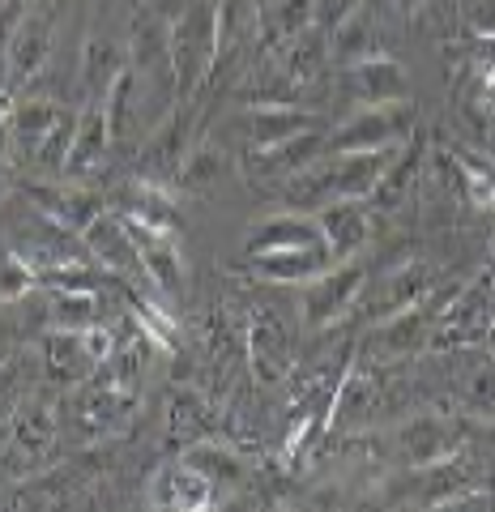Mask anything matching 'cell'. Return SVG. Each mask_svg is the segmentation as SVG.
I'll use <instances>...</instances> for the list:
<instances>
[{
  "mask_svg": "<svg viewBox=\"0 0 495 512\" xmlns=\"http://www.w3.org/2000/svg\"><path fill=\"white\" fill-rule=\"evenodd\" d=\"M13 141H9V128L5 133H0V188H5V180H9V167H13Z\"/></svg>",
  "mask_w": 495,
  "mask_h": 512,
  "instance_id": "cell-41",
  "label": "cell"
},
{
  "mask_svg": "<svg viewBox=\"0 0 495 512\" xmlns=\"http://www.w3.org/2000/svg\"><path fill=\"white\" fill-rule=\"evenodd\" d=\"M13 252H22L26 261L39 269V278L47 274V269H60V265H73V261H82V256H90L86 244H82V235L60 227L56 218H47L39 210L18 227V244H13Z\"/></svg>",
  "mask_w": 495,
  "mask_h": 512,
  "instance_id": "cell-9",
  "label": "cell"
},
{
  "mask_svg": "<svg viewBox=\"0 0 495 512\" xmlns=\"http://www.w3.org/2000/svg\"><path fill=\"white\" fill-rule=\"evenodd\" d=\"M487 171H491V180H495V158H487Z\"/></svg>",
  "mask_w": 495,
  "mask_h": 512,
  "instance_id": "cell-46",
  "label": "cell"
},
{
  "mask_svg": "<svg viewBox=\"0 0 495 512\" xmlns=\"http://www.w3.org/2000/svg\"><path fill=\"white\" fill-rule=\"evenodd\" d=\"M325 128L316 124L308 133H295L278 141V146H257V150H244V171L252 175L257 184H286L295 171H303L312 158L325 154Z\"/></svg>",
  "mask_w": 495,
  "mask_h": 512,
  "instance_id": "cell-11",
  "label": "cell"
},
{
  "mask_svg": "<svg viewBox=\"0 0 495 512\" xmlns=\"http://www.w3.org/2000/svg\"><path fill=\"white\" fill-rule=\"evenodd\" d=\"M222 171H227V154H222V150L214 146V141H201V146L188 150L180 175H175V188H184V192H201V188H210Z\"/></svg>",
  "mask_w": 495,
  "mask_h": 512,
  "instance_id": "cell-36",
  "label": "cell"
},
{
  "mask_svg": "<svg viewBox=\"0 0 495 512\" xmlns=\"http://www.w3.org/2000/svg\"><path fill=\"white\" fill-rule=\"evenodd\" d=\"M461 402L478 414H495V350H487L483 359L466 367V376H461Z\"/></svg>",
  "mask_w": 495,
  "mask_h": 512,
  "instance_id": "cell-37",
  "label": "cell"
},
{
  "mask_svg": "<svg viewBox=\"0 0 495 512\" xmlns=\"http://www.w3.org/2000/svg\"><path fill=\"white\" fill-rule=\"evenodd\" d=\"M419 158L423 154H414V150H397V158L389 163V171L380 175V184L372 192V201L380 205V210H397L410 192H419Z\"/></svg>",
  "mask_w": 495,
  "mask_h": 512,
  "instance_id": "cell-34",
  "label": "cell"
},
{
  "mask_svg": "<svg viewBox=\"0 0 495 512\" xmlns=\"http://www.w3.org/2000/svg\"><path fill=\"white\" fill-rule=\"evenodd\" d=\"M124 222H129V231H133L146 282L158 286L163 295H180L184 291V261H180V248H175V235L154 231V227H146V222H133V218H124Z\"/></svg>",
  "mask_w": 495,
  "mask_h": 512,
  "instance_id": "cell-22",
  "label": "cell"
},
{
  "mask_svg": "<svg viewBox=\"0 0 495 512\" xmlns=\"http://www.w3.org/2000/svg\"><path fill=\"white\" fill-rule=\"evenodd\" d=\"M478 86H483V99H487V111H491V116H495V60L487 64V69H483V82H478Z\"/></svg>",
  "mask_w": 495,
  "mask_h": 512,
  "instance_id": "cell-42",
  "label": "cell"
},
{
  "mask_svg": "<svg viewBox=\"0 0 495 512\" xmlns=\"http://www.w3.org/2000/svg\"><path fill=\"white\" fill-rule=\"evenodd\" d=\"M218 64V5L214 0H188L171 18V77L175 94L188 99Z\"/></svg>",
  "mask_w": 495,
  "mask_h": 512,
  "instance_id": "cell-3",
  "label": "cell"
},
{
  "mask_svg": "<svg viewBox=\"0 0 495 512\" xmlns=\"http://www.w3.org/2000/svg\"><path fill=\"white\" fill-rule=\"evenodd\" d=\"M124 295H129V312L137 320V329L146 333L158 350H175V346H180V325H175V316L163 308V303H158V299H141L129 282H124Z\"/></svg>",
  "mask_w": 495,
  "mask_h": 512,
  "instance_id": "cell-35",
  "label": "cell"
},
{
  "mask_svg": "<svg viewBox=\"0 0 495 512\" xmlns=\"http://www.w3.org/2000/svg\"><path fill=\"white\" fill-rule=\"evenodd\" d=\"M193 124L197 116L158 120L146 150H141V180H150L154 188H175V175H180L188 150H193Z\"/></svg>",
  "mask_w": 495,
  "mask_h": 512,
  "instance_id": "cell-15",
  "label": "cell"
},
{
  "mask_svg": "<svg viewBox=\"0 0 495 512\" xmlns=\"http://www.w3.org/2000/svg\"><path fill=\"white\" fill-rule=\"evenodd\" d=\"M43 299V325L47 329H90L103 325V299L94 291H60V286H39Z\"/></svg>",
  "mask_w": 495,
  "mask_h": 512,
  "instance_id": "cell-31",
  "label": "cell"
},
{
  "mask_svg": "<svg viewBox=\"0 0 495 512\" xmlns=\"http://www.w3.org/2000/svg\"><path fill=\"white\" fill-rule=\"evenodd\" d=\"M321 124L312 107H286V103H252L244 111V137H248V150L257 146H278V141L295 137V133H308V128Z\"/></svg>",
  "mask_w": 495,
  "mask_h": 512,
  "instance_id": "cell-25",
  "label": "cell"
},
{
  "mask_svg": "<svg viewBox=\"0 0 495 512\" xmlns=\"http://www.w3.org/2000/svg\"><path fill=\"white\" fill-rule=\"evenodd\" d=\"M52 43H56V22H52V13H43V9L26 13V18L13 26L9 47H5V77L13 90L35 82L43 73V64L52 60Z\"/></svg>",
  "mask_w": 495,
  "mask_h": 512,
  "instance_id": "cell-12",
  "label": "cell"
},
{
  "mask_svg": "<svg viewBox=\"0 0 495 512\" xmlns=\"http://www.w3.org/2000/svg\"><path fill=\"white\" fill-rule=\"evenodd\" d=\"M39 359H43V376L52 380L56 389H73V384H82L99 372L82 329H47L39 342Z\"/></svg>",
  "mask_w": 495,
  "mask_h": 512,
  "instance_id": "cell-20",
  "label": "cell"
},
{
  "mask_svg": "<svg viewBox=\"0 0 495 512\" xmlns=\"http://www.w3.org/2000/svg\"><path fill=\"white\" fill-rule=\"evenodd\" d=\"M82 244H86V252L94 256V265H103L107 274H116V282H124V278L146 282V274H141L137 244H133V231H129V222H124L120 214H107V210H103V214L82 231Z\"/></svg>",
  "mask_w": 495,
  "mask_h": 512,
  "instance_id": "cell-16",
  "label": "cell"
},
{
  "mask_svg": "<svg viewBox=\"0 0 495 512\" xmlns=\"http://www.w3.org/2000/svg\"><path fill=\"white\" fill-rule=\"evenodd\" d=\"M214 5H218V0H214Z\"/></svg>",
  "mask_w": 495,
  "mask_h": 512,
  "instance_id": "cell-47",
  "label": "cell"
},
{
  "mask_svg": "<svg viewBox=\"0 0 495 512\" xmlns=\"http://www.w3.org/2000/svg\"><path fill=\"white\" fill-rule=\"evenodd\" d=\"M397 453H402V461L414 470L440 466V461L461 453V431L453 419H444V414H414L410 423L397 427Z\"/></svg>",
  "mask_w": 495,
  "mask_h": 512,
  "instance_id": "cell-14",
  "label": "cell"
},
{
  "mask_svg": "<svg viewBox=\"0 0 495 512\" xmlns=\"http://www.w3.org/2000/svg\"><path fill=\"white\" fill-rule=\"evenodd\" d=\"M73 116L69 107H60L52 99H30L22 107H13V120H9V141H13V154L22 158V163H35L43 141L56 133L60 124Z\"/></svg>",
  "mask_w": 495,
  "mask_h": 512,
  "instance_id": "cell-26",
  "label": "cell"
},
{
  "mask_svg": "<svg viewBox=\"0 0 495 512\" xmlns=\"http://www.w3.org/2000/svg\"><path fill=\"white\" fill-rule=\"evenodd\" d=\"M367 291V269L359 261H333L325 274H316L312 282H303L299 295V316L308 329H329L338 320L350 316V308L363 299Z\"/></svg>",
  "mask_w": 495,
  "mask_h": 512,
  "instance_id": "cell-7",
  "label": "cell"
},
{
  "mask_svg": "<svg viewBox=\"0 0 495 512\" xmlns=\"http://www.w3.org/2000/svg\"><path fill=\"white\" fill-rule=\"evenodd\" d=\"M13 107H18V103H13V94H9V90H0V133H5L9 120H13Z\"/></svg>",
  "mask_w": 495,
  "mask_h": 512,
  "instance_id": "cell-43",
  "label": "cell"
},
{
  "mask_svg": "<svg viewBox=\"0 0 495 512\" xmlns=\"http://www.w3.org/2000/svg\"><path fill=\"white\" fill-rule=\"evenodd\" d=\"M244 355L257 384H282L295 367V320L274 303H252L244 316Z\"/></svg>",
  "mask_w": 495,
  "mask_h": 512,
  "instance_id": "cell-4",
  "label": "cell"
},
{
  "mask_svg": "<svg viewBox=\"0 0 495 512\" xmlns=\"http://www.w3.org/2000/svg\"><path fill=\"white\" fill-rule=\"evenodd\" d=\"M218 431V406L210 393L201 389H175L171 393V406H167V440L171 444H197V440H210Z\"/></svg>",
  "mask_w": 495,
  "mask_h": 512,
  "instance_id": "cell-27",
  "label": "cell"
},
{
  "mask_svg": "<svg viewBox=\"0 0 495 512\" xmlns=\"http://www.w3.org/2000/svg\"><path fill=\"white\" fill-rule=\"evenodd\" d=\"M111 150V120H107V99H90L77 111V128H73V146L65 158V180H90L103 167V158Z\"/></svg>",
  "mask_w": 495,
  "mask_h": 512,
  "instance_id": "cell-19",
  "label": "cell"
},
{
  "mask_svg": "<svg viewBox=\"0 0 495 512\" xmlns=\"http://www.w3.org/2000/svg\"><path fill=\"white\" fill-rule=\"evenodd\" d=\"M333 265L329 248H295V252H269V256H248V269L265 282L274 286H303L312 282L316 274H325V269Z\"/></svg>",
  "mask_w": 495,
  "mask_h": 512,
  "instance_id": "cell-30",
  "label": "cell"
},
{
  "mask_svg": "<svg viewBox=\"0 0 495 512\" xmlns=\"http://www.w3.org/2000/svg\"><path fill=\"white\" fill-rule=\"evenodd\" d=\"M26 393H30V363L22 355H13V359L5 355L0 359V427L9 423L13 406H18Z\"/></svg>",
  "mask_w": 495,
  "mask_h": 512,
  "instance_id": "cell-39",
  "label": "cell"
},
{
  "mask_svg": "<svg viewBox=\"0 0 495 512\" xmlns=\"http://www.w3.org/2000/svg\"><path fill=\"white\" fill-rule=\"evenodd\" d=\"M491 269H495V227H491Z\"/></svg>",
  "mask_w": 495,
  "mask_h": 512,
  "instance_id": "cell-45",
  "label": "cell"
},
{
  "mask_svg": "<svg viewBox=\"0 0 495 512\" xmlns=\"http://www.w3.org/2000/svg\"><path fill=\"white\" fill-rule=\"evenodd\" d=\"M278 64H282V73L291 77L299 90H308L312 82H321V73L329 64V30H321V26L303 30L299 39H291L278 52Z\"/></svg>",
  "mask_w": 495,
  "mask_h": 512,
  "instance_id": "cell-32",
  "label": "cell"
},
{
  "mask_svg": "<svg viewBox=\"0 0 495 512\" xmlns=\"http://www.w3.org/2000/svg\"><path fill=\"white\" fill-rule=\"evenodd\" d=\"M419 111L410 99L402 103H376V107H359L346 124H338L325 141V154H359V150H393L406 146Z\"/></svg>",
  "mask_w": 495,
  "mask_h": 512,
  "instance_id": "cell-6",
  "label": "cell"
},
{
  "mask_svg": "<svg viewBox=\"0 0 495 512\" xmlns=\"http://www.w3.org/2000/svg\"><path fill=\"white\" fill-rule=\"evenodd\" d=\"M359 0H316V26L321 30H333L350 9H355Z\"/></svg>",
  "mask_w": 495,
  "mask_h": 512,
  "instance_id": "cell-40",
  "label": "cell"
},
{
  "mask_svg": "<svg viewBox=\"0 0 495 512\" xmlns=\"http://www.w3.org/2000/svg\"><path fill=\"white\" fill-rule=\"evenodd\" d=\"M389 52V30L385 18L372 0H359L346 18L329 30V56L338 64H355V60H372Z\"/></svg>",
  "mask_w": 495,
  "mask_h": 512,
  "instance_id": "cell-17",
  "label": "cell"
},
{
  "mask_svg": "<svg viewBox=\"0 0 495 512\" xmlns=\"http://www.w3.org/2000/svg\"><path fill=\"white\" fill-rule=\"evenodd\" d=\"M133 410H137V393L120 389V384L99 367L90 380L69 389L65 419L73 427V436L82 444H90V440H103V436H111V431H120L133 419Z\"/></svg>",
  "mask_w": 495,
  "mask_h": 512,
  "instance_id": "cell-5",
  "label": "cell"
},
{
  "mask_svg": "<svg viewBox=\"0 0 495 512\" xmlns=\"http://www.w3.org/2000/svg\"><path fill=\"white\" fill-rule=\"evenodd\" d=\"M184 461H188V466H197L205 478H210L214 491L239 487V483H244V474H248L244 453H235L231 444H222V440H214V436L188 444V448H184Z\"/></svg>",
  "mask_w": 495,
  "mask_h": 512,
  "instance_id": "cell-33",
  "label": "cell"
},
{
  "mask_svg": "<svg viewBox=\"0 0 495 512\" xmlns=\"http://www.w3.org/2000/svg\"><path fill=\"white\" fill-rule=\"evenodd\" d=\"M26 201L35 205L39 214L56 218L60 227H69L82 235L94 218L103 214V201L94 197L90 188H82V180H65V184H30L26 188Z\"/></svg>",
  "mask_w": 495,
  "mask_h": 512,
  "instance_id": "cell-21",
  "label": "cell"
},
{
  "mask_svg": "<svg viewBox=\"0 0 495 512\" xmlns=\"http://www.w3.org/2000/svg\"><path fill=\"white\" fill-rule=\"evenodd\" d=\"M397 150H359V154H321L312 158L303 171H295L291 180H286V205L299 214L308 210H321L329 201H372V192L380 184V175L389 171V163L397 158Z\"/></svg>",
  "mask_w": 495,
  "mask_h": 512,
  "instance_id": "cell-1",
  "label": "cell"
},
{
  "mask_svg": "<svg viewBox=\"0 0 495 512\" xmlns=\"http://www.w3.org/2000/svg\"><path fill=\"white\" fill-rule=\"evenodd\" d=\"M146 504L167 508V512H205V508L218 504V491L197 466H188V461L180 457V461H167V466H158L150 474Z\"/></svg>",
  "mask_w": 495,
  "mask_h": 512,
  "instance_id": "cell-10",
  "label": "cell"
},
{
  "mask_svg": "<svg viewBox=\"0 0 495 512\" xmlns=\"http://www.w3.org/2000/svg\"><path fill=\"white\" fill-rule=\"evenodd\" d=\"M124 69H129V43H120L111 30L94 26L86 47H82V69H77V82H82V90H86V103L107 99V90L116 86V77Z\"/></svg>",
  "mask_w": 495,
  "mask_h": 512,
  "instance_id": "cell-23",
  "label": "cell"
},
{
  "mask_svg": "<svg viewBox=\"0 0 495 512\" xmlns=\"http://www.w3.org/2000/svg\"><path fill=\"white\" fill-rule=\"evenodd\" d=\"M491 338H495V269L487 265L449 295L436 325H431L427 350H436V355H444V350H478Z\"/></svg>",
  "mask_w": 495,
  "mask_h": 512,
  "instance_id": "cell-2",
  "label": "cell"
},
{
  "mask_svg": "<svg viewBox=\"0 0 495 512\" xmlns=\"http://www.w3.org/2000/svg\"><path fill=\"white\" fill-rule=\"evenodd\" d=\"M26 5H30V0H26Z\"/></svg>",
  "mask_w": 495,
  "mask_h": 512,
  "instance_id": "cell-48",
  "label": "cell"
},
{
  "mask_svg": "<svg viewBox=\"0 0 495 512\" xmlns=\"http://www.w3.org/2000/svg\"><path fill=\"white\" fill-rule=\"evenodd\" d=\"M312 26H316V0H274V5H265L257 22L261 56H278L286 43L299 39Z\"/></svg>",
  "mask_w": 495,
  "mask_h": 512,
  "instance_id": "cell-29",
  "label": "cell"
},
{
  "mask_svg": "<svg viewBox=\"0 0 495 512\" xmlns=\"http://www.w3.org/2000/svg\"><path fill=\"white\" fill-rule=\"evenodd\" d=\"M440 282H444V269L431 265V261H406V265H397V269H389V274L380 278L367 316H372V320H389L397 312L414 308L419 299H427Z\"/></svg>",
  "mask_w": 495,
  "mask_h": 512,
  "instance_id": "cell-18",
  "label": "cell"
},
{
  "mask_svg": "<svg viewBox=\"0 0 495 512\" xmlns=\"http://www.w3.org/2000/svg\"><path fill=\"white\" fill-rule=\"evenodd\" d=\"M397 5H402L406 13H414V9H419V5H423V0H397Z\"/></svg>",
  "mask_w": 495,
  "mask_h": 512,
  "instance_id": "cell-44",
  "label": "cell"
},
{
  "mask_svg": "<svg viewBox=\"0 0 495 512\" xmlns=\"http://www.w3.org/2000/svg\"><path fill=\"white\" fill-rule=\"evenodd\" d=\"M342 86L359 107H376V103H402L410 99V73L402 69V60L393 52L372 56V60H355L342 64Z\"/></svg>",
  "mask_w": 495,
  "mask_h": 512,
  "instance_id": "cell-13",
  "label": "cell"
},
{
  "mask_svg": "<svg viewBox=\"0 0 495 512\" xmlns=\"http://www.w3.org/2000/svg\"><path fill=\"white\" fill-rule=\"evenodd\" d=\"M43 286L39 269L26 261L22 252H5L0 256V303H18L26 295H35Z\"/></svg>",
  "mask_w": 495,
  "mask_h": 512,
  "instance_id": "cell-38",
  "label": "cell"
},
{
  "mask_svg": "<svg viewBox=\"0 0 495 512\" xmlns=\"http://www.w3.org/2000/svg\"><path fill=\"white\" fill-rule=\"evenodd\" d=\"M325 244V235L321 227H316V218L308 214H274V218H265L257 231H252L248 239V256H269V252H295V248H321Z\"/></svg>",
  "mask_w": 495,
  "mask_h": 512,
  "instance_id": "cell-28",
  "label": "cell"
},
{
  "mask_svg": "<svg viewBox=\"0 0 495 512\" xmlns=\"http://www.w3.org/2000/svg\"><path fill=\"white\" fill-rule=\"evenodd\" d=\"M9 453L22 461L26 470H39V461L56 448V431H60V410L52 397L43 393H26L9 414Z\"/></svg>",
  "mask_w": 495,
  "mask_h": 512,
  "instance_id": "cell-8",
  "label": "cell"
},
{
  "mask_svg": "<svg viewBox=\"0 0 495 512\" xmlns=\"http://www.w3.org/2000/svg\"><path fill=\"white\" fill-rule=\"evenodd\" d=\"M316 227H321L333 261H350L367 244V235H372V214H367V201L346 197V201L321 205L316 210Z\"/></svg>",
  "mask_w": 495,
  "mask_h": 512,
  "instance_id": "cell-24",
  "label": "cell"
}]
</instances>
